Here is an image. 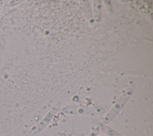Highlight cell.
<instances>
[{
	"label": "cell",
	"mask_w": 153,
	"mask_h": 136,
	"mask_svg": "<svg viewBox=\"0 0 153 136\" xmlns=\"http://www.w3.org/2000/svg\"><path fill=\"white\" fill-rule=\"evenodd\" d=\"M99 131V128H96L93 131H92L91 132L88 136H97Z\"/></svg>",
	"instance_id": "cell-4"
},
{
	"label": "cell",
	"mask_w": 153,
	"mask_h": 136,
	"mask_svg": "<svg viewBox=\"0 0 153 136\" xmlns=\"http://www.w3.org/2000/svg\"><path fill=\"white\" fill-rule=\"evenodd\" d=\"M59 108V104H56L49 112L44 117V118L41 120V122L39 123L37 126L36 128L35 129L34 132L35 134L39 133L50 122L51 119L53 118V116L56 114Z\"/></svg>",
	"instance_id": "cell-2"
},
{
	"label": "cell",
	"mask_w": 153,
	"mask_h": 136,
	"mask_svg": "<svg viewBox=\"0 0 153 136\" xmlns=\"http://www.w3.org/2000/svg\"><path fill=\"white\" fill-rule=\"evenodd\" d=\"M102 130L103 132H105L106 134L108 135L109 136H123L119 133H118L117 132H116L115 131L104 125L102 126Z\"/></svg>",
	"instance_id": "cell-3"
},
{
	"label": "cell",
	"mask_w": 153,
	"mask_h": 136,
	"mask_svg": "<svg viewBox=\"0 0 153 136\" xmlns=\"http://www.w3.org/2000/svg\"><path fill=\"white\" fill-rule=\"evenodd\" d=\"M131 92H128L124 94H123L120 98L118 100V101L116 102V104L114 105V106L112 107V108L109 111V112L106 115V116L104 117L103 122L105 123H108L109 122H111L114 117L119 113V111L121 110V109L123 108L124 105L126 104L128 99L129 98Z\"/></svg>",
	"instance_id": "cell-1"
}]
</instances>
